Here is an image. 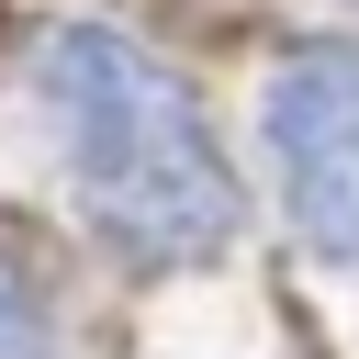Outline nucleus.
<instances>
[{
  "mask_svg": "<svg viewBox=\"0 0 359 359\" xmlns=\"http://www.w3.org/2000/svg\"><path fill=\"white\" fill-rule=\"evenodd\" d=\"M22 90L67 157V202L79 224L123 258V269H213L247 224L236 168L202 123V90L146 56L112 22H45L22 56Z\"/></svg>",
  "mask_w": 359,
  "mask_h": 359,
  "instance_id": "f257e3e1",
  "label": "nucleus"
},
{
  "mask_svg": "<svg viewBox=\"0 0 359 359\" xmlns=\"http://www.w3.org/2000/svg\"><path fill=\"white\" fill-rule=\"evenodd\" d=\"M258 146L292 236L359 269V45H292L258 90Z\"/></svg>",
  "mask_w": 359,
  "mask_h": 359,
  "instance_id": "f03ea898",
  "label": "nucleus"
},
{
  "mask_svg": "<svg viewBox=\"0 0 359 359\" xmlns=\"http://www.w3.org/2000/svg\"><path fill=\"white\" fill-rule=\"evenodd\" d=\"M0 359H56V337H45V314H34V292H22L11 258H0Z\"/></svg>",
  "mask_w": 359,
  "mask_h": 359,
  "instance_id": "7ed1b4c3",
  "label": "nucleus"
}]
</instances>
